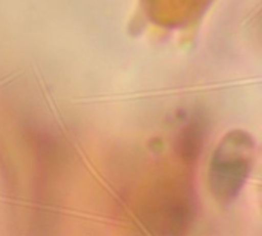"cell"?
I'll return each instance as SVG.
<instances>
[{"label": "cell", "instance_id": "obj_3", "mask_svg": "<svg viewBox=\"0 0 262 236\" xmlns=\"http://www.w3.org/2000/svg\"><path fill=\"white\" fill-rule=\"evenodd\" d=\"M204 137H206V126L203 120L195 118L184 126V129L178 134L177 146H175L177 154L183 163L192 164L196 161L204 144Z\"/></svg>", "mask_w": 262, "mask_h": 236}, {"label": "cell", "instance_id": "obj_1", "mask_svg": "<svg viewBox=\"0 0 262 236\" xmlns=\"http://www.w3.org/2000/svg\"><path fill=\"white\" fill-rule=\"evenodd\" d=\"M255 140L241 129L230 131L218 143L209 164V186L218 203H233L246 186L255 163Z\"/></svg>", "mask_w": 262, "mask_h": 236}, {"label": "cell", "instance_id": "obj_2", "mask_svg": "<svg viewBox=\"0 0 262 236\" xmlns=\"http://www.w3.org/2000/svg\"><path fill=\"white\" fill-rule=\"evenodd\" d=\"M196 213L192 187L184 180L160 181L144 198L140 220L152 233L181 235L192 224Z\"/></svg>", "mask_w": 262, "mask_h": 236}]
</instances>
